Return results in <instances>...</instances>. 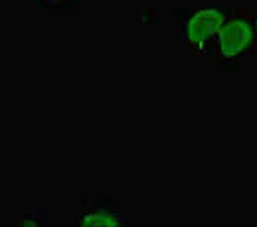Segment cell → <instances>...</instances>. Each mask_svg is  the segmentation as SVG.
<instances>
[{"label":"cell","instance_id":"1","mask_svg":"<svg viewBox=\"0 0 257 227\" xmlns=\"http://www.w3.org/2000/svg\"><path fill=\"white\" fill-rule=\"evenodd\" d=\"M233 6H204L176 10L174 28L178 42L194 58H210L216 50V38Z\"/></svg>","mask_w":257,"mask_h":227},{"label":"cell","instance_id":"3","mask_svg":"<svg viewBox=\"0 0 257 227\" xmlns=\"http://www.w3.org/2000/svg\"><path fill=\"white\" fill-rule=\"evenodd\" d=\"M79 223H81V225L107 227V225H121V223H125V219H123L121 215L109 211L107 207H95L93 211L83 213V215L79 217Z\"/></svg>","mask_w":257,"mask_h":227},{"label":"cell","instance_id":"5","mask_svg":"<svg viewBox=\"0 0 257 227\" xmlns=\"http://www.w3.org/2000/svg\"><path fill=\"white\" fill-rule=\"evenodd\" d=\"M249 64L253 65V69H255V73H257V40H255V44H253L251 56H249Z\"/></svg>","mask_w":257,"mask_h":227},{"label":"cell","instance_id":"6","mask_svg":"<svg viewBox=\"0 0 257 227\" xmlns=\"http://www.w3.org/2000/svg\"><path fill=\"white\" fill-rule=\"evenodd\" d=\"M253 12V26H255V34H257V10H251Z\"/></svg>","mask_w":257,"mask_h":227},{"label":"cell","instance_id":"4","mask_svg":"<svg viewBox=\"0 0 257 227\" xmlns=\"http://www.w3.org/2000/svg\"><path fill=\"white\" fill-rule=\"evenodd\" d=\"M34 6L48 8V10H67L77 4V0H32Z\"/></svg>","mask_w":257,"mask_h":227},{"label":"cell","instance_id":"2","mask_svg":"<svg viewBox=\"0 0 257 227\" xmlns=\"http://www.w3.org/2000/svg\"><path fill=\"white\" fill-rule=\"evenodd\" d=\"M257 40L253 26V12L249 8H231L224 20L214 50V64L225 71H237L249 62Z\"/></svg>","mask_w":257,"mask_h":227}]
</instances>
